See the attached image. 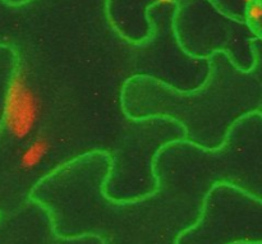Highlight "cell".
Returning a JSON list of instances; mask_svg holds the SVG:
<instances>
[{
	"label": "cell",
	"mask_w": 262,
	"mask_h": 244,
	"mask_svg": "<svg viewBox=\"0 0 262 244\" xmlns=\"http://www.w3.org/2000/svg\"><path fill=\"white\" fill-rule=\"evenodd\" d=\"M225 2H227V0H223V2L220 3V4L217 5V7H215V8L220 9V8H222V5L224 4ZM250 2H252V0H230L229 4H228V7H227V9H225L224 14L227 15V12H228V9H229L230 3H233L232 8H230L229 17L230 18H234V19H238V20H243V15H245V7Z\"/></svg>",
	"instance_id": "obj_3"
},
{
	"label": "cell",
	"mask_w": 262,
	"mask_h": 244,
	"mask_svg": "<svg viewBox=\"0 0 262 244\" xmlns=\"http://www.w3.org/2000/svg\"><path fill=\"white\" fill-rule=\"evenodd\" d=\"M41 118V102L28 81L27 71L17 58L3 101L2 127L10 138L26 141Z\"/></svg>",
	"instance_id": "obj_1"
},
{
	"label": "cell",
	"mask_w": 262,
	"mask_h": 244,
	"mask_svg": "<svg viewBox=\"0 0 262 244\" xmlns=\"http://www.w3.org/2000/svg\"><path fill=\"white\" fill-rule=\"evenodd\" d=\"M51 148H53V143L48 136L40 135L33 138L30 145L23 148L18 159V165L20 170H35L48 158L49 153L51 152Z\"/></svg>",
	"instance_id": "obj_2"
},
{
	"label": "cell",
	"mask_w": 262,
	"mask_h": 244,
	"mask_svg": "<svg viewBox=\"0 0 262 244\" xmlns=\"http://www.w3.org/2000/svg\"><path fill=\"white\" fill-rule=\"evenodd\" d=\"M4 2L10 5H19V4H23V3H27L28 0H4Z\"/></svg>",
	"instance_id": "obj_4"
}]
</instances>
